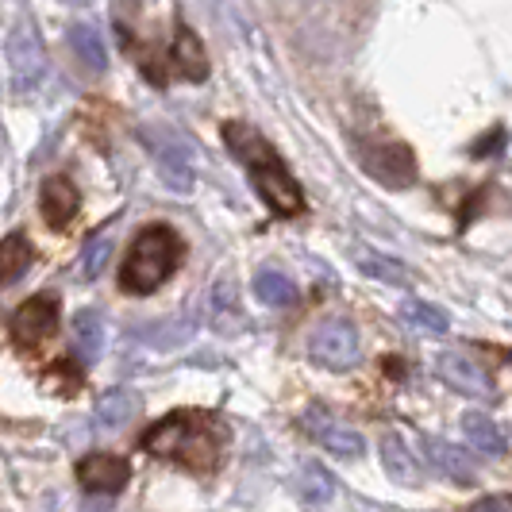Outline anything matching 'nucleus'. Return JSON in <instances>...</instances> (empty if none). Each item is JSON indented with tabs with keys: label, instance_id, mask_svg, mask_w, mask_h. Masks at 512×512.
<instances>
[{
	"label": "nucleus",
	"instance_id": "1",
	"mask_svg": "<svg viewBox=\"0 0 512 512\" xmlns=\"http://www.w3.org/2000/svg\"><path fill=\"white\" fill-rule=\"evenodd\" d=\"M139 447L154 459L178 462L193 474H212L224 462L228 428L212 412H170L151 432H143Z\"/></svg>",
	"mask_w": 512,
	"mask_h": 512
},
{
	"label": "nucleus",
	"instance_id": "2",
	"mask_svg": "<svg viewBox=\"0 0 512 512\" xmlns=\"http://www.w3.org/2000/svg\"><path fill=\"white\" fill-rule=\"evenodd\" d=\"M224 143L228 151L247 166L255 193L266 201V208L274 216H301L305 212V193L297 178L289 174V166L282 162V154L270 147V139L258 128L243 124V120H228L224 124Z\"/></svg>",
	"mask_w": 512,
	"mask_h": 512
},
{
	"label": "nucleus",
	"instance_id": "3",
	"mask_svg": "<svg viewBox=\"0 0 512 512\" xmlns=\"http://www.w3.org/2000/svg\"><path fill=\"white\" fill-rule=\"evenodd\" d=\"M181 239L174 228L166 224H151L135 235L128 258L120 266V289L131 293V297H147L158 285H166V278L178 270L181 258Z\"/></svg>",
	"mask_w": 512,
	"mask_h": 512
},
{
	"label": "nucleus",
	"instance_id": "4",
	"mask_svg": "<svg viewBox=\"0 0 512 512\" xmlns=\"http://www.w3.org/2000/svg\"><path fill=\"white\" fill-rule=\"evenodd\" d=\"M4 66H8V93L12 97H24L31 89H39V81L47 77V47H43L39 27L20 20L8 31Z\"/></svg>",
	"mask_w": 512,
	"mask_h": 512
},
{
	"label": "nucleus",
	"instance_id": "5",
	"mask_svg": "<svg viewBox=\"0 0 512 512\" xmlns=\"http://www.w3.org/2000/svg\"><path fill=\"white\" fill-rule=\"evenodd\" d=\"M362 355V335L347 316H328L308 335V359L324 370H351Z\"/></svg>",
	"mask_w": 512,
	"mask_h": 512
},
{
	"label": "nucleus",
	"instance_id": "6",
	"mask_svg": "<svg viewBox=\"0 0 512 512\" xmlns=\"http://www.w3.org/2000/svg\"><path fill=\"white\" fill-rule=\"evenodd\" d=\"M143 139H147V151H151L154 162H158L162 181H166L170 189H178V193H189V189H193V151H189V143L170 128H154V131L147 128Z\"/></svg>",
	"mask_w": 512,
	"mask_h": 512
},
{
	"label": "nucleus",
	"instance_id": "7",
	"mask_svg": "<svg viewBox=\"0 0 512 512\" xmlns=\"http://www.w3.org/2000/svg\"><path fill=\"white\" fill-rule=\"evenodd\" d=\"M58 332V301L51 293H39L16 308L12 316V343L20 351H39L51 335Z\"/></svg>",
	"mask_w": 512,
	"mask_h": 512
},
{
	"label": "nucleus",
	"instance_id": "8",
	"mask_svg": "<svg viewBox=\"0 0 512 512\" xmlns=\"http://www.w3.org/2000/svg\"><path fill=\"white\" fill-rule=\"evenodd\" d=\"M366 170L389 189H409L416 181V162L405 143H370V151L362 154Z\"/></svg>",
	"mask_w": 512,
	"mask_h": 512
},
{
	"label": "nucleus",
	"instance_id": "9",
	"mask_svg": "<svg viewBox=\"0 0 512 512\" xmlns=\"http://www.w3.org/2000/svg\"><path fill=\"white\" fill-rule=\"evenodd\" d=\"M301 424H305V432L316 439L324 451H332L335 459H359L362 451H366V439H362L355 428H347V424L332 420L324 409H308Z\"/></svg>",
	"mask_w": 512,
	"mask_h": 512
},
{
	"label": "nucleus",
	"instance_id": "10",
	"mask_svg": "<svg viewBox=\"0 0 512 512\" xmlns=\"http://www.w3.org/2000/svg\"><path fill=\"white\" fill-rule=\"evenodd\" d=\"M436 374L451 385L462 397H474V401H489L493 397V382L486 378V370L474 359H466L459 351H443L436 355Z\"/></svg>",
	"mask_w": 512,
	"mask_h": 512
},
{
	"label": "nucleus",
	"instance_id": "11",
	"mask_svg": "<svg viewBox=\"0 0 512 512\" xmlns=\"http://www.w3.org/2000/svg\"><path fill=\"white\" fill-rule=\"evenodd\" d=\"M208 324L220 335H239L247 328V308L239 297V285L231 274H224L220 282H212L208 289Z\"/></svg>",
	"mask_w": 512,
	"mask_h": 512
},
{
	"label": "nucleus",
	"instance_id": "12",
	"mask_svg": "<svg viewBox=\"0 0 512 512\" xmlns=\"http://www.w3.org/2000/svg\"><path fill=\"white\" fill-rule=\"evenodd\" d=\"M131 466L128 459L120 455H108V451H97V455H85L77 462V482L89 489V493H120L128 486Z\"/></svg>",
	"mask_w": 512,
	"mask_h": 512
},
{
	"label": "nucleus",
	"instance_id": "13",
	"mask_svg": "<svg viewBox=\"0 0 512 512\" xmlns=\"http://www.w3.org/2000/svg\"><path fill=\"white\" fill-rule=\"evenodd\" d=\"M81 208V197H77V185L66 174H54V178L43 181V193H39V212L47 220V228L62 231Z\"/></svg>",
	"mask_w": 512,
	"mask_h": 512
},
{
	"label": "nucleus",
	"instance_id": "14",
	"mask_svg": "<svg viewBox=\"0 0 512 512\" xmlns=\"http://www.w3.org/2000/svg\"><path fill=\"white\" fill-rule=\"evenodd\" d=\"M70 347L81 366H93L104 355V316L97 308H81L70 324Z\"/></svg>",
	"mask_w": 512,
	"mask_h": 512
},
{
	"label": "nucleus",
	"instance_id": "15",
	"mask_svg": "<svg viewBox=\"0 0 512 512\" xmlns=\"http://www.w3.org/2000/svg\"><path fill=\"white\" fill-rule=\"evenodd\" d=\"M139 416V397L135 389H104L101 397L93 401V428L97 432H116L128 420Z\"/></svg>",
	"mask_w": 512,
	"mask_h": 512
},
{
	"label": "nucleus",
	"instance_id": "16",
	"mask_svg": "<svg viewBox=\"0 0 512 512\" xmlns=\"http://www.w3.org/2000/svg\"><path fill=\"white\" fill-rule=\"evenodd\" d=\"M424 451H428V462L436 466L439 474H447L451 482H459V486L474 482V462L462 455V447H455V443H447V439L439 436H428L424 439Z\"/></svg>",
	"mask_w": 512,
	"mask_h": 512
},
{
	"label": "nucleus",
	"instance_id": "17",
	"mask_svg": "<svg viewBox=\"0 0 512 512\" xmlns=\"http://www.w3.org/2000/svg\"><path fill=\"white\" fill-rule=\"evenodd\" d=\"M174 70H178L185 81H205L208 77V54L201 47V39H197V31H189V27H178L174 31Z\"/></svg>",
	"mask_w": 512,
	"mask_h": 512
},
{
	"label": "nucleus",
	"instance_id": "18",
	"mask_svg": "<svg viewBox=\"0 0 512 512\" xmlns=\"http://www.w3.org/2000/svg\"><path fill=\"white\" fill-rule=\"evenodd\" d=\"M462 424V439L474 447V451H482V455H505V432H501V424L486 416V412H466L459 420Z\"/></svg>",
	"mask_w": 512,
	"mask_h": 512
},
{
	"label": "nucleus",
	"instance_id": "19",
	"mask_svg": "<svg viewBox=\"0 0 512 512\" xmlns=\"http://www.w3.org/2000/svg\"><path fill=\"white\" fill-rule=\"evenodd\" d=\"M382 466L385 474L393 478V482H401V486L416 489L420 486V466H416V459H412V451L405 447V439L401 436H385L382 439Z\"/></svg>",
	"mask_w": 512,
	"mask_h": 512
},
{
	"label": "nucleus",
	"instance_id": "20",
	"mask_svg": "<svg viewBox=\"0 0 512 512\" xmlns=\"http://www.w3.org/2000/svg\"><path fill=\"white\" fill-rule=\"evenodd\" d=\"M31 262H35V251H31L27 235L24 231H12V235L4 239V247H0V282L16 285L27 274Z\"/></svg>",
	"mask_w": 512,
	"mask_h": 512
},
{
	"label": "nucleus",
	"instance_id": "21",
	"mask_svg": "<svg viewBox=\"0 0 512 512\" xmlns=\"http://www.w3.org/2000/svg\"><path fill=\"white\" fill-rule=\"evenodd\" d=\"M401 320L409 324L412 332H424V335H447V328H451V320H447V312L443 308H436L432 301H416V297H409V301H401Z\"/></svg>",
	"mask_w": 512,
	"mask_h": 512
},
{
	"label": "nucleus",
	"instance_id": "22",
	"mask_svg": "<svg viewBox=\"0 0 512 512\" xmlns=\"http://www.w3.org/2000/svg\"><path fill=\"white\" fill-rule=\"evenodd\" d=\"M255 297L270 308H289V305H297V285H293V278L282 274V270H258Z\"/></svg>",
	"mask_w": 512,
	"mask_h": 512
},
{
	"label": "nucleus",
	"instance_id": "23",
	"mask_svg": "<svg viewBox=\"0 0 512 512\" xmlns=\"http://www.w3.org/2000/svg\"><path fill=\"white\" fill-rule=\"evenodd\" d=\"M355 262H359V270L366 278H378V282H389V285H409V270H405L397 258L382 255V251H374V247H359V251H355Z\"/></svg>",
	"mask_w": 512,
	"mask_h": 512
},
{
	"label": "nucleus",
	"instance_id": "24",
	"mask_svg": "<svg viewBox=\"0 0 512 512\" xmlns=\"http://www.w3.org/2000/svg\"><path fill=\"white\" fill-rule=\"evenodd\" d=\"M70 47H74V54L89 66V70H97L101 74L104 66H108V51H104V39L101 31L93 24H74L70 27Z\"/></svg>",
	"mask_w": 512,
	"mask_h": 512
},
{
	"label": "nucleus",
	"instance_id": "25",
	"mask_svg": "<svg viewBox=\"0 0 512 512\" xmlns=\"http://www.w3.org/2000/svg\"><path fill=\"white\" fill-rule=\"evenodd\" d=\"M301 497H305L312 509L328 505V501L335 497V478L320 466V462H308L305 470H301Z\"/></svg>",
	"mask_w": 512,
	"mask_h": 512
},
{
	"label": "nucleus",
	"instance_id": "26",
	"mask_svg": "<svg viewBox=\"0 0 512 512\" xmlns=\"http://www.w3.org/2000/svg\"><path fill=\"white\" fill-rule=\"evenodd\" d=\"M112 251H116L112 231L93 235V239L85 243V251H81V278H85V282H97L104 274V266H108V258H112Z\"/></svg>",
	"mask_w": 512,
	"mask_h": 512
},
{
	"label": "nucleus",
	"instance_id": "27",
	"mask_svg": "<svg viewBox=\"0 0 512 512\" xmlns=\"http://www.w3.org/2000/svg\"><path fill=\"white\" fill-rule=\"evenodd\" d=\"M151 332H143V339L151 343V347H162V351H170V347H181L189 335H193V324L185 320V316H174V320H162V324H147Z\"/></svg>",
	"mask_w": 512,
	"mask_h": 512
},
{
	"label": "nucleus",
	"instance_id": "28",
	"mask_svg": "<svg viewBox=\"0 0 512 512\" xmlns=\"http://www.w3.org/2000/svg\"><path fill=\"white\" fill-rule=\"evenodd\" d=\"M466 512H512V501L509 497H482V501H474Z\"/></svg>",
	"mask_w": 512,
	"mask_h": 512
},
{
	"label": "nucleus",
	"instance_id": "29",
	"mask_svg": "<svg viewBox=\"0 0 512 512\" xmlns=\"http://www.w3.org/2000/svg\"><path fill=\"white\" fill-rule=\"evenodd\" d=\"M74 4H81V0H74Z\"/></svg>",
	"mask_w": 512,
	"mask_h": 512
}]
</instances>
